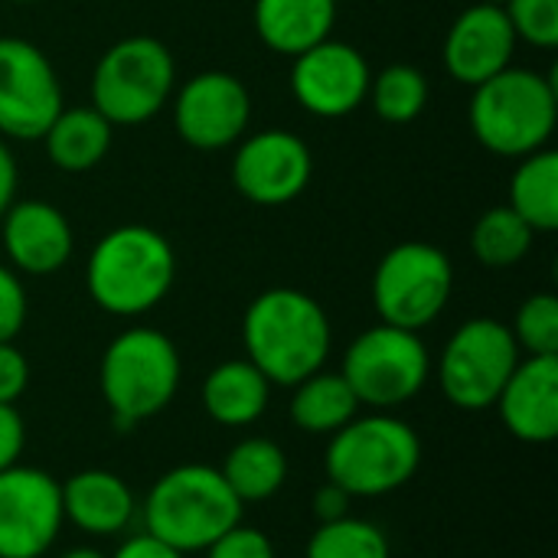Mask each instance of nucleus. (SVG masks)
Instances as JSON below:
<instances>
[{"label":"nucleus","mask_w":558,"mask_h":558,"mask_svg":"<svg viewBox=\"0 0 558 558\" xmlns=\"http://www.w3.org/2000/svg\"><path fill=\"white\" fill-rule=\"evenodd\" d=\"M520 360L523 353L504 320L474 317L448 337L435 363V379L454 409L487 412L497 405Z\"/></svg>","instance_id":"obj_9"},{"label":"nucleus","mask_w":558,"mask_h":558,"mask_svg":"<svg viewBox=\"0 0 558 558\" xmlns=\"http://www.w3.org/2000/svg\"><path fill=\"white\" fill-rule=\"evenodd\" d=\"M26 448V422L16 412V405L0 402V471L20 464Z\"/></svg>","instance_id":"obj_34"},{"label":"nucleus","mask_w":558,"mask_h":558,"mask_svg":"<svg viewBox=\"0 0 558 558\" xmlns=\"http://www.w3.org/2000/svg\"><path fill=\"white\" fill-rule=\"evenodd\" d=\"M29 301L20 275L10 265H0V343H13L26 324Z\"/></svg>","instance_id":"obj_32"},{"label":"nucleus","mask_w":558,"mask_h":558,"mask_svg":"<svg viewBox=\"0 0 558 558\" xmlns=\"http://www.w3.org/2000/svg\"><path fill=\"white\" fill-rule=\"evenodd\" d=\"M363 412L360 399L353 396L350 383L333 369H317L298 386H291V405L288 418L298 432L311 438H330L347 422H353Z\"/></svg>","instance_id":"obj_23"},{"label":"nucleus","mask_w":558,"mask_h":558,"mask_svg":"<svg viewBox=\"0 0 558 558\" xmlns=\"http://www.w3.org/2000/svg\"><path fill=\"white\" fill-rule=\"evenodd\" d=\"M517 33L504 7L474 3L468 7L445 36V69L461 82L477 88L481 82L494 78L497 72L513 65Z\"/></svg>","instance_id":"obj_16"},{"label":"nucleus","mask_w":558,"mask_h":558,"mask_svg":"<svg viewBox=\"0 0 558 558\" xmlns=\"http://www.w3.org/2000/svg\"><path fill=\"white\" fill-rule=\"evenodd\" d=\"M304 558H392V543L383 526L350 513L333 523H317Z\"/></svg>","instance_id":"obj_27"},{"label":"nucleus","mask_w":558,"mask_h":558,"mask_svg":"<svg viewBox=\"0 0 558 558\" xmlns=\"http://www.w3.org/2000/svg\"><path fill=\"white\" fill-rule=\"evenodd\" d=\"M533 235L536 232L510 206H494L474 222L471 252L484 268H513L530 255Z\"/></svg>","instance_id":"obj_26"},{"label":"nucleus","mask_w":558,"mask_h":558,"mask_svg":"<svg viewBox=\"0 0 558 558\" xmlns=\"http://www.w3.org/2000/svg\"><path fill=\"white\" fill-rule=\"evenodd\" d=\"M3 222V252L13 271L23 275H52L69 265L75 252V235L62 209L46 199L10 203L0 216Z\"/></svg>","instance_id":"obj_17"},{"label":"nucleus","mask_w":558,"mask_h":558,"mask_svg":"<svg viewBox=\"0 0 558 558\" xmlns=\"http://www.w3.org/2000/svg\"><path fill=\"white\" fill-rule=\"evenodd\" d=\"M369 98H373V108L383 121L409 124L428 105V78L415 65L396 62V65H386L369 82Z\"/></svg>","instance_id":"obj_28"},{"label":"nucleus","mask_w":558,"mask_h":558,"mask_svg":"<svg viewBox=\"0 0 558 558\" xmlns=\"http://www.w3.org/2000/svg\"><path fill=\"white\" fill-rule=\"evenodd\" d=\"M369 62L366 56L340 39H324L307 52L294 56L291 92L314 118H347L369 98Z\"/></svg>","instance_id":"obj_15"},{"label":"nucleus","mask_w":558,"mask_h":558,"mask_svg":"<svg viewBox=\"0 0 558 558\" xmlns=\"http://www.w3.org/2000/svg\"><path fill=\"white\" fill-rule=\"evenodd\" d=\"M454 294L451 258L428 242H402L383 255L373 275V304L383 324L422 333Z\"/></svg>","instance_id":"obj_10"},{"label":"nucleus","mask_w":558,"mask_h":558,"mask_svg":"<svg viewBox=\"0 0 558 558\" xmlns=\"http://www.w3.org/2000/svg\"><path fill=\"white\" fill-rule=\"evenodd\" d=\"M108 558H186L183 553H177L173 546H167V543H160L157 536H150V533H134V536H124L121 543H118V549L111 553Z\"/></svg>","instance_id":"obj_36"},{"label":"nucleus","mask_w":558,"mask_h":558,"mask_svg":"<svg viewBox=\"0 0 558 558\" xmlns=\"http://www.w3.org/2000/svg\"><path fill=\"white\" fill-rule=\"evenodd\" d=\"M245 360L255 363L271 386H298L327 366L333 327L324 304L298 288L262 291L242 317Z\"/></svg>","instance_id":"obj_1"},{"label":"nucleus","mask_w":558,"mask_h":558,"mask_svg":"<svg viewBox=\"0 0 558 558\" xmlns=\"http://www.w3.org/2000/svg\"><path fill=\"white\" fill-rule=\"evenodd\" d=\"M114 141V124L92 105L62 108L43 134L46 157L65 173H85L98 167Z\"/></svg>","instance_id":"obj_22"},{"label":"nucleus","mask_w":558,"mask_h":558,"mask_svg":"<svg viewBox=\"0 0 558 558\" xmlns=\"http://www.w3.org/2000/svg\"><path fill=\"white\" fill-rule=\"evenodd\" d=\"M29 386V363L16 343H0V402L16 405Z\"/></svg>","instance_id":"obj_33"},{"label":"nucleus","mask_w":558,"mask_h":558,"mask_svg":"<svg viewBox=\"0 0 558 558\" xmlns=\"http://www.w3.org/2000/svg\"><path fill=\"white\" fill-rule=\"evenodd\" d=\"M206 558H278L275 556V543L265 530L248 526V523H235L229 533H222L209 549Z\"/></svg>","instance_id":"obj_31"},{"label":"nucleus","mask_w":558,"mask_h":558,"mask_svg":"<svg viewBox=\"0 0 558 558\" xmlns=\"http://www.w3.org/2000/svg\"><path fill=\"white\" fill-rule=\"evenodd\" d=\"M477 3H494V7H504L507 0H477Z\"/></svg>","instance_id":"obj_39"},{"label":"nucleus","mask_w":558,"mask_h":558,"mask_svg":"<svg viewBox=\"0 0 558 558\" xmlns=\"http://www.w3.org/2000/svg\"><path fill=\"white\" fill-rule=\"evenodd\" d=\"M494 409L517 441L553 445L558 438V356L520 360Z\"/></svg>","instance_id":"obj_18"},{"label":"nucleus","mask_w":558,"mask_h":558,"mask_svg":"<svg viewBox=\"0 0 558 558\" xmlns=\"http://www.w3.org/2000/svg\"><path fill=\"white\" fill-rule=\"evenodd\" d=\"M177 255L167 235L150 226H118L105 232L85 265V288L95 307L111 317H141L173 288Z\"/></svg>","instance_id":"obj_3"},{"label":"nucleus","mask_w":558,"mask_h":558,"mask_svg":"<svg viewBox=\"0 0 558 558\" xmlns=\"http://www.w3.org/2000/svg\"><path fill=\"white\" fill-rule=\"evenodd\" d=\"M183 363L177 343L157 327H128L101 353L98 389L111 412V428L131 432L167 412L180 392Z\"/></svg>","instance_id":"obj_4"},{"label":"nucleus","mask_w":558,"mask_h":558,"mask_svg":"<svg viewBox=\"0 0 558 558\" xmlns=\"http://www.w3.org/2000/svg\"><path fill=\"white\" fill-rule=\"evenodd\" d=\"M350 507H353V497L337 487V484H320L311 497V510H314V520L317 523H333V520H343L350 517Z\"/></svg>","instance_id":"obj_35"},{"label":"nucleus","mask_w":558,"mask_h":558,"mask_svg":"<svg viewBox=\"0 0 558 558\" xmlns=\"http://www.w3.org/2000/svg\"><path fill=\"white\" fill-rule=\"evenodd\" d=\"M62 111V82L49 56L20 36H0V137L43 141Z\"/></svg>","instance_id":"obj_11"},{"label":"nucleus","mask_w":558,"mask_h":558,"mask_svg":"<svg viewBox=\"0 0 558 558\" xmlns=\"http://www.w3.org/2000/svg\"><path fill=\"white\" fill-rule=\"evenodd\" d=\"M13 196H16V160L0 137V216L10 209Z\"/></svg>","instance_id":"obj_37"},{"label":"nucleus","mask_w":558,"mask_h":558,"mask_svg":"<svg viewBox=\"0 0 558 558\" xmlns=\"http://www.w3.org/2000/svg\"><path fill=\"white\" fill-rule=\"evenodd\" d=\"M239 504H265L288 484V454L278 441L265 435H248L235 441L219 468Z\"/></svg>","instance_id":"obj_24"},{"label":"nucleus","mask_w":558,"mask_h":558,"mask_svg":"<svg viewBox=\"0 0 558 558\" xmlns=\"http://www.w3.org/2000/svg\"><path fill=\"white\" fill-rule=\"evenodd\" d=\"M173 85V52L154 36H128L101 52L92 72V108L114 128L144 124L163 111Z\"/></svg>","instance_id":"obj_7"},{"label":"nucleus","mask_w":558,"mask_h":558,"mask_svg":"<svg viewBox=\"0 0 558 558\" xmlns=\"http://www.w3.org/2000/svg\"><path fill=\"white\" fill-rule=\"evenodd\" d=\"M59 487H62L65 523H72L85 536L95 539L124 536L137 520V497L131 484L114 471L85 468L69 481H59Z\"/></svg>","instance_id":"obj_19"},{"label":"nucleus","mask_w":558,"mask_h":558,"mask_svg":"<svg viewBox=\"0 0 558 558\" xmlns=\"http://www.w3.org/2000/svg\"><path fill=\"white\" fill-rule=\"evenodd\" d=\"M199 399H203V412L216 425H222V428H248L268 412L271 383L245 356L242 360H226V363H219V366H213L206 373Z\"/></svg>","instance_id":"obj_20"},{"label":"nucleus","mask_w":558,"mask_h":558,"mask_svg":"<svg viewBox=\"0 0 558 558\" xmlns=\"http://www.w3.org/2000/svg\"><path fill=\"white\" fill-rule=\"evenodd\" d=\"M468 121L474 137L497 157H530L556 131L558 92L553 75L536 69H504L471 95Z\"/></svg>","instance_id":"obj_6"},{"label":"nucleus","mask_w":558,"mask_h":558,"mask_svg":"<svg viewBox=\"0 0 558 558\" xmlns=\"http://www.w3.org/2000/svg\"><path fill=\"white\" fill-rule=\"evenodd\" d=\"M59 558H108L101 549H95V546H72V549H65Z\"/></svg>","instance_id":"obj_38"},{"label":"nucleus","mask_w":558,"mask_h":558,"mask_svg":"<svg viewBox=\"0 0 558 558\" xmlns=\"http://www.w3.org/2000/svg\"><path fill=\"white\" fill-rule=\"evenodd\" d=\"M252 95L232 72H199L173 98V128L196 150H222L245 137Z\"/></svg>","instance_id":"obj_13"},{"label":"nucleus","mask_w":558,"mask_h":558,"mask_svg":"<svg viewBox=\"0 0 558 558\" xmlns=\"http://www.w3.org/2000/svg\"><path fill=\"white\" fill-rule=\"evenodd\" d=\"M10 3H36V0H10Z\"/></svg>","instance_id":"obj_40"},{"label":"nucleus","mask_w":558,"mask_h":558,"mask_svg":"<svg viewBox=\"0 0 558 558\" xmlns=\"http://www.w3.org/2000/svg\"><path fill=\"white\" fill-rule=\"evenodd\" d=\"M337 0H255V33L281 56H301L330 39Z\"/></svg>","instance_id":"obj_21"},{"label":"nucleus","mask_w":558,"mask_h":558,"mask_svg":"<svg viewBox=\"0 0 558 558\" xmlns=\"http://www.w3.org/2000/svg\"><path fill=\"white\" fill-rule=\"evenodd\" d=\"M520 353L526 356H558V298L549 291L530 294L510 327Z\"/></svg>","instance_id":"obj_29"},{"label":"nucleus","mask_w":558,"mask_h":558,"mask_svg":"<svg viewBox=\"0 0 558 558\" xmlns=\"http://www.w3.org/2000/svg\"><path fill=\"white\" fill-rule=\"evenodd\" d=\"M517 39L536 49L558 46V0H507L504 3Z\"/></svg>","instance_id":"obj_30"},{"label":"nucleus","mask_w":558,"mask_h":558,"mask_svg":"<svg viewBox=\"0 0 558 558\" xmlns=\"http://www.w3.org/2000/svg\"><path fill=\"white\" fill-rule=\"evenodd\" d=\"M510 209L533 229H558V154L543 147L530 157H520V167L510 183Z\"/></svg>","instance_id":"obj_25"},{"label":"nucleus","mask_w":558,"mask_h":558,"mask_svg":"<svg viewBox=\"0 0 558 558\" xmlns=\"http://www.w3.org/2000/svg\"><path fill=\"white\" fill-rule=\"evenodd\" d=\"M314 173L307 144L284 131L268 128L245 137L232 157V186L255 206H284L298 199Z\"/></svg>","instance_id":"obj_14"},{"label":"nucleus","mask_w":558,"mask_h":558,"mask_svg":"<svg viewBox=\"0 0 558 558\" xmlns=\"http://www.w3.org/2000/svg\"><path fill=\"white\" fill-rule=\"evenodd\" d=\"M62 487L49 471H0V558H43L62 536Z\"/></svg>","instance_id":"obj_12"},{"label":"nucleus","mask_w":558,"mask_h":558,"mask_svg":"<svg viewBox=\"0 0 558 558\" xmlns=\"http://www.w3.org/2000/svg\"><path fill=\"white\" fill-rule=\"evenodd\" d=\"M340 376L350 383L363 409L396 412L428 386L432 356L415 330L379 320L347 347Z\"/></svg>","instance_id":"obj_8"},{"label":"nucleus","mask_w":558,"mask_h":558,"mask_svg":"<svg viewBox=\"0 0 558 558\" xmlns=\"http://www.w3.org/2000/svg\"><path fill=\"white\" fill-rule=\"evenodd\" d=\"M242 504L213 464H177L160 474L137 517L144 533L173 546L177 553H206L222 533L242 523Z\"/></svg>","instance_id":"obj_2"},{"label":"nucleus","mask_w":558,"mask_h":558,"mask_svg":"<svg viewBox=\"0 0 558 558\" xmlns=\"http://www.w3.org/2000/svg\"><path fill=\"white\" fill-rule=\"evenodd\" d=\"M422 468L418 432L392 415L369 412L347 422L327 438V481L343 487L353 500H379L402 490Z\"/></svg>","instance_id":"obj_5"}]
</instances>
